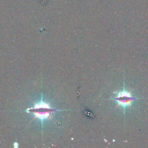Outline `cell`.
<instances>
[{
	"instance_id": "cell-1",
	"label": "cell",
	"mask_w": 148,
	"mask_h": 148,
	"mask_svg": "<svg viewBox=\"0 0 148 148\" xmlns=\"http://www.w3.org/2000/svg\"><path fill=\"white\" fill-rule=\"evenodd\" d=\"M114 96L111 99L114 100L117 103V106H121L123 107L124 112L128 106H132V102L135 99H138V98L134 97L131 95V91H128L124 87L122 91H116L113 92Z\"/></svg>"
},
{
	"instance_id": "cell-2",
	"label": "cell",
	"mask_w": 148,
	"mask_h": 148,
	"mask_svg": "<svg viewBox=\"0 0 148 148\" xmlns=\"http://www.w3.org/2000/svg\"><path fill=\"white\" fill-rule=\"evenodd\" d=\"M29 110L30 112L34 113L35 116L38 117L41 119L49 117L51 113L54 112L53 109L50 108L47 104L43 103V102L36 105L33 108L29 109Z\"/></svg>"
}]
</instances>
